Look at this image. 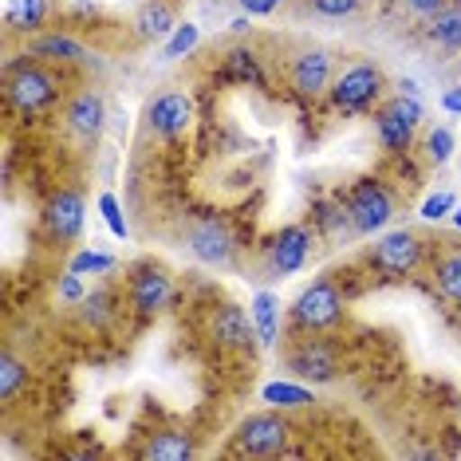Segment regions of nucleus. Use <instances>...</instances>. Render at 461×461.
<instances>
[{
	"label": "nucleus",
	"instance_id": "obj_1",
	"mask_svg": "<svg viewBox=\"0 0 461 461\" xmlns=\"http://www.w3.org/2000/svg\"><path fill=\"white\" fill-rule=\"evenodd\" d=\"M5 95H8V103H13L16 111H24V114L44 111L48 103L56 99V76L44 71V68H36V64H20V68L8 71Z\"/></svg>",
	"mask_w": 461,
	"mask_h": 461
},
{
	"label": "nucleus",
	"instance_id": "obj_2",
	"mask_svg": "<svg viewBox=\"0 0 461 461\" xmlns=\"http://www.w3.org/2000/svg\"><path fill=\"white\" fill-rule=\"evenodd\" d=\"M339 316H343V296L331 280H312V285L300 292L296 308H292V320L312 331L331 328V323H339Z\"/></svg>",
	"mask_w": 461,
	"mask_h": 461
},
{
	"label": "nucleus",
	"instance_id": "obj_3",
	"mask_svg": "<svg viewBox=\"0 0 461 461\" xmlns=\"http://www.w3.org/2000/svg\"><path fill=\"white\" fill-rule=\"evenodd\" d=\"M422 122V99L418 95H398L391 107H383L379 114V142L383 150L402 154L414 139V127Z\"/></svg>",
	"mask_w": 461,
	"mask_h": 461
},
{
	"label": "nucleus",
	"instance_id": "obj_4",
	"mask_svg": "<svg viewBox=\"0 0 461 461\" xmlns=\"http://www.w3.org/2000/svg\"><path fill=\"white\" fill-rule=\"evenodd\" d=\"M348 209L355 217V229L359 233H379V229H386V221L394 217V202L391 194L383 190L375 177H363V182H355V190L348 197Z\"/></svg>",
	"mask_w": 461,
	"mask_h": 461
},
{
	"label": "nucleus",
	"instance_id": "obj_5",
	"mask_svg": "<svg viewBox=\"0 0 461 461\" xmlns=\"http://www.w3.org/2000/svg\"><path fill=\"white\" fill-rule=\"evenodd\" d=\"M383 68H375V64H355L348 68L339 79L331 83V99H335V107L339 111H363V107H371L375 95L383 91Z\"/></svg>",
	"mask_w": 461,
	"mask_h": 461
},
{
	"label": "nucleus",
	"instance_id": "obj_6",
	"mask_svg": "<svg viewBox=\"0 0 461 461\" xmlns=\"http://www.w3.org/2000/svg\"><path fill=\"white\" fill-rule=\"evenodd\" d=\"M288 422L280 414H249L237 429V446L240 454H253V457H272L288 446Z\"/></svg>",
	"mask_w": 461,
	"mask_h": 461
},
{
	"label": "nucleus",
	"instance_id": "obj_7",
	"mask_svg": "<svg viewBox=\"0 0 461 461\" xmlns=\"http://www.w3.org/2000/svg\"><path fill=\"white\" fill-rule=\"evenodd\" d=\"M371 265L383 268V272H414L422 265V237L411 233V229H394V233H386L375 240L371 249Z\"/></svg>",
	"mask_w": 461,
	"mask_h": 461
},
{
	"label": "nucleus",
	"instance_id": "obj_8",
	"mask_svg": "<svg viewBox=\"0 0 461 461\" xmlns=\"http://www.w3.org/2000/svg\"><path fill=\"white\" fill-rule=\"evenodd\" d=\"M292 87L296 95L303 99H316L323 91H331V51L328 48H308L292 59V71H288Z\"/></svg>",
	"mask_w": 461,
	"mask_h": 461
},
{
	"label": "nucleus",
	"instance_id": "obj_9",
	"mask_svg": "<svg viewBox=\"0 0 461 461\" xmlns=\"http://www.w3.org/2000/svg\"><path fill=\"white\" fill-rule=\"evenodd\" d=\"M150 131L162 134V139H177V134L190 131L194 122V99L185 95V91H166V95H158L150 103Z\"/></svg>",
	"mask_w": 461,
	"mask_h": 461
},
{
	"label": "nucleus",
	"instance_id": "obj_10",
	"mask_svg": "<svg viewBox=\"0 0 461 461\" xmlns=\"http://www.w3.org/2000/svg\"><path fill=\"white\" fill-rule=\"evenodd\" d=\"M288 371L303 383H331L339 375V359L323 339H308L288 355Z\"/></svg>",
	"mask_w": 461,
	"mask_h": 461
},
{
	"label": "nucleus",
	"instance_id": "obj_11",
	"mask_svg": "<svg viewBox=\"0 0 461 461\" xmlns=\"http://www.w3.org/2000/svg\"><path fill=\"white\" fill-rule=\"evenodd\" d=\"M190 249L197 260L225 268L229 260H233V233H229L225 221H217V217H202L197 225H190Z\"/></svg>",
	"mask_w": 461,
	"mask_h": 461
},
{
	"label": "nucleus",
	"instance_id": "obj_12",
	"mask_svg": "<svg viewBox=\"0 0 461 461\" xmlns=\"http://www.w3.org/2000/svg\"><path fill=\"white\" fill-rule=\"evenodd\" d=\"M170 276H166L162 268H139V276L131 280V300L134 308L142 312V316H154V312H162L166 303H170Z\"/></svg>",
	"mask_w": 461,
	"mask_h": 461
},
{
	"label": "nucleus",
	"instance_id": "obj_13",
	"mask_svg": "<svg viewBox=\"0 0 461 461\" xmlns=\"http://www.w3.org/2000/svg\"><path fill=\"white\" fill-rule=\"evenodd\" d=\"M213 339L221 343V348H253V335H257V323L245 316V312L237 308V303H225V308H217L213 316Z\"/></svg>",
	"mask_w": 461,
	"mask_h": 461
},
{
	"label": "nucleus",
	"instance_id": "obj_14",
	"mask_svg": "<svg viewBox=\"0 0 461 461\" xmlns=\"http://www.w3.org/2000/svg\"><path fill=\"white\" fill-rule=\"evenodd\" d=\"M308 245H312V233L303 225H285L272 240V268L280 272V276H288V272H296L303 265V257H308Z\"/></svg>",
	"mask_w": 461,
	"mask_h": 461
},
{
	"label": "nucleus",
	"instance_id": "obj_15",
	"mask_svg": "<svg viewBox=\"0 0 461 461\" xmlns=\"http://www.w3.org/2000/svg\"><path fill=\"white\" fill-rule=\"evenodd\" d=\"M48 229H51V237H59V240L79 237V229H83V197L71 194V190L51 197V205H48Z\"/></svg>",
	"mask_w": 461,
	"mask_h": 461
},
{
	"label": "nucleus",
	"instance_id": "obj_16",
	"mask_svg": "<svg viewBox=\"0 0 461 461\" xmlns=\"http://www.w3.org/2000/svg\"><path fill=\"white\" fill-rule=\"evenodd\" d=\"M103 119H107V111H103V99L95 95V91H79V95L71 99L68 127L76 134H83V139H95V134L103 131Z\"/></svg>",
	"mask_w": 461,
	"mask_h": 461
},
{
	"label": "nucleus",
	"instance_id": "obj_17",
	"mask_svg": "<svg viewBox=\"0 0 461 461\" xmlns=\"http://www.w3.org/2000/svg\"><path fill=\"white\" fill-rule=\"evenodd\" d=\"M142 457L146 461H185V457H194V442L185 434H177V429H166V434H154L142 446Z\"/></svg>",
	"mask_w": 461,
	"mask_h": 461
},
{
	"label": "nucleus",
	"instance_id": "obj_18",
	"mask_svg": "<svg viewBox=\"0 0 461 461\" xmlns=\"http://www.w3.org/2000/svg\"><path fill=\"white\" fill-rule=\"evenodd\" d=\"M79 320L87 323V328H107V323L114 320V296L107 288L87 292V296L79 300Z\"/></svg>",
	"mask_w": 461,
	"mask_h": 461
},
{
	"label": "nucleus",
	"instance_id": "obj_19",
	"mask_svg": "<svg viewBox=\"0 0 461 461\" xmlns=\"http://www.w3.org/2000/svg\"><path fill=\"white\" fill-rule=\"evenodd\" d=\"M134 24H139V36L142 40H162V36H170L174 32V13L166 5H146L139 16H134Z\"/></svg>",
	"mask_w": 461,
	"mask_h": 461
},
{
	"label": "nucleus",
	"instance_id": "obj_20",
	"mask_svg": "<svg viewBox=\"0 0 461 461\" xmlns=\"http://www.w3.org/2000/svg\"><path fill=\"white\" fill-rule=\"evenodd\" d=\"M253 323H257V339L272 348L276 343V296L272 292H257L253 296Z\"/></svg>",
	"mask_w": 461,
	"mask_h": 461
},
{
	"label": "nucleus",
	"instance_id": "obj_21",
	"mask_svg": "<svg viewBox=\"0 0 461 461\" xmlns=\"http://www.w3.org/2000/svg\"><path fill=\"white\" fill-rule=\"evenodd\" d=\"M429 36H434L442 48H461V5L438 8L434 24H429Z\"/></svg>",
	"mask_w": 461,
	"mask_h": 461
},
{
	"label": "nucleus",
	"instance_id": "obj_22",
	"mask_svg": "<svg viewBox=\"0 0 461 461\" xmlns=\"http://www.w3.org/2000/svg\"><path fill=\"white\" fill-rule=\"evenodd\" d=\"M225 76L237 79V83H253V87H260V83H265L257 56H253L249 48H233V51H229V56H225Z\"/></svg>",
	"mask_w": 461,
	"mask_h": 461
},
{
	"label": "nucleus",
	"instance_id": "obj_23",
	"mask_svg": "<svg viewBox=\"0 0 461 461\" xmlns=\"http://www.w3.org/2000/svg\"><path fill=\"white\" fill-rule=\"evenodd\" d=\"M36 56H48V59H64V64H79V59H87V51H83L76 40L68 36H44L32 44Z\"/></svg>",
	"mask_w": 461,
	"mask_h": 461
},
{
	"label": "nucleus",
	"instance_id": "obj_24",
	"mask_svg": "<svg viewBox=\"0 0 461 461\" xmlns=\"http://www.w3.org/2000/svg\"><path fill=\"white\" fill-rule=\"evenodd\" d=\"M24 383H28V366L20 363L13 351H5V355H0V398H5V402H13L16 391Z\"/></svg>",
	"mask_w": 461,
	"mask_h": 461
},
{
	"label": "nucleus",
	"instance_id": "obj_25",
	"mask_svg": "<svg viewBox=\"0 0 461 461\" xmlns=\"http://www.w3.org/2000/svg\"><path fill=\"white\" fill-rule=\"evenodd\" d=\"M320 225L328 229V237H331V240H348L351 233H359V229H355V217H351V209H348V205H323Z\"/></svg>",
	"mask_w": 461,
	"mask_h": 461
},
{
	"label": "nucleus",
	"instance_id": "obj_26",
	"mask_svg": "<svg viewBox=\"0 0 461 461\" xmlns=\"http://www.w3.org/2000/svg\"><path fill=\"white\" fill-rule=\"evenodd\" d=\"M44 0H13L8 8V24L20 28V32H32V28L44 24Z\"/></svg>",
	"mask_w": 461,
	"mask_h": 461
},
{
	"label": "nucleus",
	"instance_id": "obj_27",
	"mask_svg": "<svg viewBox=\"0 0 461 461\" xmlns=\"http://www.w3.org/2000/svg\"><path fill=\"white\" fill-rule=\"evenodd\" d=\"M434 276H438V288H442L449 300H461V249L438 260V272H434Z\"/></svg>",
	"mask_w": 461,
	"mask_h": 461
},
{
	"label": "nucleus",
	"instance_id": "obj_28",
	"mask_svg": "<svg viewBox=\"0 0 461 461\" xmlns=\"http://www.w3.org/2000/svg\"><path fill=\"white\" fill-rule=\"evenodd\" d=\"M197 40H202V32H197V24H177L170 40H166V48H162V59H182V56H190V51L197 48Z\"/></svg>",
	"mask_w": 461,
	"mask_h": 461
},
{
	"label": "nucleus",
	"instance_id": "obj_29",
	"mask_svg": "<svg viewBox=\"0 0 461 461\" xmlns=\"http://www.w3.org/2000/svg\"><path fill=\"white\" fill-rule=\"evenodd\" d=\"M265 402H272V406H308L312 402V394L303 391V386H292V383H268L265 386Z\"/></svg>",
	"mask_w": 461,
	"mask_h": 461
},
{
	"label": "nucleus",
	"instance_id": "obj_30",
	"mask_svg": "<svg viewBox=\"0 0 461 461\" xmlns=\"http://www.w3.org/2000/svg\"><path fill=\"white\" fill-rule=\"evenodd\" d=\"M426 150H429V158H434L438 166H446L449 158H454V131H449V127H438V131L426 139Z\"/></svg>",
	"mask_w": 461,
	"mask_h": 461
},
{
	"label": "nucleus",
	"instance_id": "obj_31",
	"mask_svg": "<svg viewBox=\"0 0 461 461\" xmlns=\"http://www.w3.org/2000/svg\"><path fill=\"white\" fill-rule=\"evenodd\" d=\"M457 209V197L442 190V194H434V197H426V205H422V217L426 221H442V217H449Z\"/></svg>",
	"mask_w": 461,
	"mask_h": 461
},
{
	"label": "nucleus",
	"instance_id": "obj_32",
	"mask_svg": "<svg viewBox=\"0 0 461 461\" xmlns=\"http://www.w3.org/2000/svg\"><path fill=\"white\" fill-rule=\"evenodd\" d=\"M114 268V260L111 257H103V253H91V249H83V253L71 257V272H111Z\"/></svg>",
	"mask_w": 461,
	"mask_h": 461
},
{
	"label": "nucleus",
	"instance_id": "obj_33",
	"mask_svg": "<svg viewBox=\"0 0 461 461\" xmlns=\"http://www.w3.org/2000/svg\"><path fill=\"white\" fill-rule=\"evenodd\" d=\"M99 209H103V221H107L111 233H114V237H127V221H122L119 202H114L111 194H103V197H99Z\"/></svg>",
	"mask_w": 461,
	"mask_h": 461
},
{
	"label": "nucleus",
	"instance_id": "obj_34",
	"mask_svg": "<svg viewBox=\"0 0 461 461\" xmlns=\"http://www.w3.org/2000/svg\"><path fill=\"white\" fill-rule=\"evenodd\" d=\"M355 5H359V0H312V8L323 16H348V13H355Z\"/></svg>",
	"mask_w": 461,
	"mask_h": 461
},
{
	"label": "nucleus",
	"instance_id": "obj_35",
	"mask_svg": "<svg viewBox=\"0 0 461 461\" xmlns=\"http://www.w3.org/2000/svg\"><path fill=\"white\" fill-rule=\"evenodd\" d=\"M59 296L64 300H83V285H79V272H71V276L59 285Z\"/></svg>",
	"mask_w": 461,
	"mask_h": 461
},
{
	"label": "nucleus",
	"instance_id": "obj_36",
	"mask_svg": "<svg viewBox=\"0 0 461 461\" xmlns=\"http://www.w3.org/2000/svg\"><path fill=\"white\" fill-rule=\"evenodd\" d=\"M240 5H245V13H249V16H268L272 8L280 5V0H240Z\"/></svg>",
	"mask_w": 461,
	"mask_h": 461
},
{
	"label": "nucleus",
	"instance_id": "obj_37",
	"mask_svg": "<svg viewBox=\"0 0 461 461\" xmlns=\"http://www.w3.org/2000/svg\"><path fill=\"white\" fill-rule=\"evenodd\" d=\"M406 5H411L414 13H422V16H434L438 8H446V0H406Z\"/></svg>",
	"mask_w": 461,
	"mask_h": 461
},
{
	"label": "nucleus",
	"instance_id": "obj_38",
	"mask_svg": "<svg viewBox=\"0 0 461 461\" xmlns=\"http://www.w3.org/2000/svg\"><path fill=\"white\" fill-rule=\"evenodd\" d=\"M442 107H446L449 114H461V87L446 91V95H442Z\"/></svg>",
	"mask_w": 461,
	"mask_h": 461
},
{
	"label": "nucleus",
	"instance_id": "obj_39",
	"mask_svg": "<svg viewBox=\"0 0 461 461\" xmlns=\"http://www.w3.org/2000/svg\"><path fill=\"white\" fill-rule=\"evenodd\" d=\"M454 225L461 229V209H454Z\"/></svg>",
	"mask_w": 461,
	"mask_h": 461
}]
</instances>
